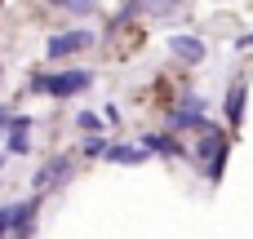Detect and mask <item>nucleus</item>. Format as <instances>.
<instances>
[{
    "label": "nucleus",
    "instance_id": "nucleus-4",
    "mask_svg": "<svg viewBox=\"0 0 253 239\" xmlns=\"http://www.w3.org/2000/svg\"><path fill=\"white\" fill-rule=\"evenodd\" d=\"M200 120H205V98H196V93H191V98L169 115V124H173V129H191V124H200Z\"/></svg>",
    "mask_w": 253,
    "mask_h": 239
},
{
    "label": "nucleus",
    "instance_id": "nucleus-6",
    "mask_svg": "<svg viewBox=\"0 0 253 239\" xmlns=\"http://www.w3.org/2000/svg\"><path fill=\"white\" fill-rule=\"evenodd\" d=\"M240 120H245V84H231V93H227V124L240 129Z\"/></svg>",
    "mask_w": 253,
    "mask_h": 239
},
{
    "label": "nucleus",
    "instance_id": "nucleus-13",
    "mask_svg": "<svg viewBox=\"0 0 253 239\" xmlns=\"http://www.w3.org/2000/svg\"><path fill=\"white\" fill-rule=\"evenodd\" d=\"M107 151H111V146H107L102 137H89V142H84V155H107Z\"/></svg>",
    "mask_w": 253,
    "mask_h": 239
},
{
    "label": "nucleus",
    "instance_id": "nucleus-10",
    "mask_svg": "<svg viewBox=\"0 0 253 239\" xmlns=\"http://www.w3.org/2000/svg\"><path fill=\"white\" fill-rule=\"evenodd\" d=\"M138 9H142V13H173L178 0H138Z\"/></svg>",
    "mask_w": 253,
    "mask_h": 239
},
{
    "label": "nucleus",
    "instance_id": "nucleus-1",
    "mask_svg": "<svg viewBox=\"0 0 253 239\" xmlns=\"http://www.w3.org/2000/svg\"><path fill=\"white\" fill-rule=\"evenodd\" d=\"M93 84V75L89 71H62V75H31V89H44V93H53V98H71V93H80V89H89Z\"/></svg>",
    "mask_w": 253,
    "mask_h": 239
},
{
    "label": "nucleus",
    "instance_id": "nucleus-5",
    "mask_svg": "<svg viewBox=\"0 0 253 239\" xmlns=\"http://www.w3.org/2000/svg\"><path fill=\"white\" fill-rule=\"evenodd\" d=\"M169 49H173L182 62H200V58H205V44H200L196 35H173V40H169Z\"/></svg>",
    "mask_w": 253,
    "mask_h": 239
},
{
    "label": "nucleus",
    "instance_id": "nucleus-14",
    "mask_svg": "<svg viewBox=\"0 0 253 239\" xmlns=\"http://www.w3.org/2000/svg\"><path fill=\"white\" fill-rule=\"evenodd\" d=\"M236 44H240V49H249V44H253V35H240V40H236Z\"/></svg>",
    "mask_w": 253,
    "mask_h": 239
},
{
    "label": "nucleus",
    "instance_id": "nucleus-9",
    "mask_svg": "<svg viewBox=\"0 0 253 239\" xmlns=\"http://www.w3.org/2000/svg\"><path fill=\"white\" fill-rule=\"evenodd\" d=\"M142 146H147V151H160V155H178V142H173V137H165V133H147V137H142Z\"/></svg>",
    "mask_w": 253,
    "mask_h": 239
},
{
    "label": "nucleus",
    "instance_id": "nucleus-3",
    "mask_svg": "<svg viewBox=\"0 0 253 239\" xmlns=\"http://www.w3.org/2000/svg\"><path fill=\"white\" fill-rule=\"evenodd\" d=\"M93 44V31H67V35H53L49 40V58H67L76 49H89Z\"/></svg>",
    "mask_w": 253,
    "mask_h": 239
},
{
    "label": "nucleus",
    "instance_id": "nucleus-7",
    "mask_svg": "<svg viewBox=\"0 0 253 239\" xmlns=\"http://www.w3.org/2000/svg\"><path fill=\"white\" fill-rule=\"evenodd\" d=\"M67 164H71V160H67V155H58V160H49V164H44V169H40V173H36L31 182H36V186H53V182H62Z\"/></svg>",
    "mask_w": 253,
    "mask_h": 239
},
{
    "label": "nucleus",
    "instance_id": "nucleus-11",
    "mask_svg": "<svg viewBox=\"0 0 253 239\" xmlns=\"http://www.w3.org/2000/svg\"><path fill=\"white\" fill-rule=\"evenodd\" d=\"M49 4H58V9H71V13H93V9H98V0H49Z\"/></svg>",
    "mask_w": 253,
    "mask_h": 239
},
{
    "label": "nucleus",
    "instance_id": "nucleus-8",
    "mask_svg": "<svg viewBox=\"0 0 253 239\" xmlns=\"http://www.w3.org/2000/svg\"><path fill=\"white\" fill-rule=\"evenodd\" d=\"M142 155H147V146H111V151H107L111 164H138Z\"/></svg>",
    "mask_w": 253,
    "mask_h": 239
},
{
    "label": "nucleus",
    "instance_id": "nucleus-2",
    "mask_svg": "<svg viewBox=\"0 0 253 239\" xmlns=\"http://www.w3.org/2000/svg\"><path fill=\"white\" fill-rule=\"evenodd\" d=\"M36 208H40V200H22V204H9V208H4V217H0V231H4V235L22 231V226L36 217Z\"/></svg>",
    "mask_w": 253,
    "mask_h": 239
},
{
    "label": "nucleus",
    "instance_id": "nucleus-12",
    "mask_svg": "<svg viewBox=\"0 0 253 239\" xmlns=\"http://www.w3.org/2000/svg\"><path fill=\"white\" fill-rule=\"evenodd\" d=\"M222 169H227V151H222V155H218V160L205 169V177H209V182H218V177H222Z\"/></svg>",
    "mask_w": 253,
    "mask_h": 239
}]
</instances>
